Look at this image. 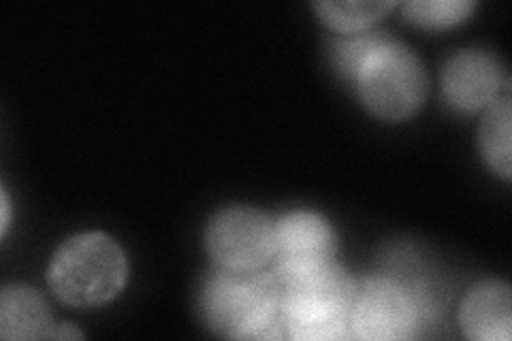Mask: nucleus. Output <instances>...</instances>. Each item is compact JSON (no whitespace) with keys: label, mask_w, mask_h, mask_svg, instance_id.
Instances as JSON below:
<instances>
[{"label":"nucleus","mask_w":512,"mask_h":341,"mask_svg":"<svg viewBox=\"0 0 512 341\" xmlns=\"http://www.w3.org/2000/svg\"><path fill=\"white\" fill-rule=\"evenodd\" d=\"M199 314L224 339H282L280 284L274 273L216 269L199 292Z\"/></svg>","instance_id":"obj_1"},{"label":"nucleus","mask_w":512,"mask_h":341,"mask_svg":"<svg viewBox=\"0 0 512 341\" xmlns=\"http://www.w3.org/2000/svg\"><path fill=\"white\" fill-rule=\"evenodd\" d=\"M128 280L126 254L105 233H82L67 239L47 267V284L58 301L92 310L116 299Z\"/></svg>","instance_id":"obj_2"},{"label":"nucleus","mask_w":512,"mask_h":341,"mask_svg":"<svg viewBox=\"0 0 512 341\" xmlns=\"http://www.w3.org/2000/svg\"><path fill=\"white\" fill-rule=\"evenodd\" d=\"M355 280L331 263L280 284L284 337L297 341H338L350 337L348 318Z\"/></svg>","instance_id":"obj_3"},{"label":"nucleus","mask_w":512,"mask_h":341,"mask_svg":"<svg viewBox=\"0 0 512 341\" xmlns=\"http://www.w3.org/2000/svg\"><path fill=\"white\" fill-rule=\"evenodd\" d=\"M365 109L384 122H402L421 109L427 96V73L408 45L382 35L352 77Z\"/></svg>","instance_id":"obj_4"},{"label":"nucleus","mask_w":512,"mask_h":341,"mask_svg":"<svg viewBox=\"0 0 512 341\" xmlns=\"http://www.w3.org/2000/svg\"><path fill=\"white\" fill-rule=\"evenodd\" d=\"M429 320V303L421 290L395 278L355 282L348 329L361 341H406L419 337Z\"/></svg>","instance_id":"obj_5"},{"label":"nucleus","mask_w":512,"mask_h":341,"mask_svg":"<svg viewBox=\"0 0 512 341\" xmlns=\"http://www.w3.org/2000/svg\"><path fill=\"white\" fill-rule=\"evenodd\" d=\"M205 248L220 269L261 271L274 258V222L254 207L220 209L207 224Z\"/></svg>","instance_id":"obj_6"},{"label":"nucleus","mask_w":512,"mask_h":341,"mask_svg":"<svg viewBox=\"0 0 512 341\" xmlns=\"http://www.w3.org/2000/svg\"><path fill=\"white\" fill-rule=\"evenodd\" d=\"M276 250L271 258V273L278 284L299 275L312 273L335 263L338 235L331 222L316 211H291L274 222Z\"/></svg>","instance_id":"obj_7"},{"label":"nucleus","mask_w":512,"mask_h":341,"mask_svg":"<svg viewBox=\"0 0 512 341\" xmlns=\"http://www.w3.org/2000/svg\"><path fill=\"white\" fill-rule=\"evenodd\" d=\"M506 81L502 62L485 50H463L448 58L442 71V94L459 113L487 109L498 101Z\"/></svg>","instance_id":"obj_8"},{"label":"nucleus","mask_w":512,"mask_h":341,"mask_svg":"<svg viewBox=\"0 0 512 341\" xmlns=\"http://www.w3.org/2000/svg\"><path fill=\"white\" fill-rule=\"evenodd\" d=\"M459 327L474 341H510L512 292L508 282L485 280L472 286L459 307Z\"/></svg>","instance_id":"obj_9"},{"label":"nucleus","mask_w":512,"mask_h":341,"mask_svg":"<svg viewBox=\"0 0 512 341\" xmlns=\"http://www.w3.org/2000/svg\"><path fill=\"white\" fill-rule=\"evenodd\" d=\"M54 316L35 288L9 284L0 292V337L7 341L52 339Z\"/></svg>","instance_id":"obj_10"},{"label":"nucleus","mask_w":512,"mask_h":341,"mask_svg":"<svg viewBox=\"0 0 512 341\" xmlns=\"http://www.w3.org/2000/svg\"><path fill=\"white\" fill-rule=\"evenodd\" d=\"M512 107L508 94L485 111V118L480 122L478 143L489 169L500 175L504 182H510L512 162H510V135H512Z\"/></svg>","instance_id":"obj_11"},{"label":"nucleus","mask_w":512,"mask_h":341,"mask_svg":"<svg viewBox=\"0 0 512 341\" xmlns=\"http://www.w3.org/2000/svg\"><path fill=\"white\" fill-rule=\"evenodd\" d=\"M395 7L391 0H361V3H333V0H318L314 11L318 20L340 35H357L370 30L384 13Z\"/></svg>","instance_id":"obj_12"},{"label":"nucleus","mask_w":512,"mask_h":341,"mask_svg":"<svg viewBox=\"0 0 512 341\" xmlns=\"http://www.w3.org/2000/svg\"><path fill=\"white\" fill-rule=\"evenodd\" d=\"M476 3L472 0H412L402 5L406 22L427 28V30H444L466 22Z\"/></svg>","instance_id":"obj_13"},{"label":"nucleus","mask_w":512,"mask_h":341,"mask_svg":"<svg viewBox=\"0 0 512 341\" xmlns=\"http://www.w3.org/2000/svg\"><path fill=\"white\" fill-rule=\"evenodd\" d=\"M384 32H357V35H342L331 47L333 69L338 71L344 81H352L361 60L372 52V47L382 39Z\"/></svg>","instance_id":"obj_14"},{"label":"nucleus","mask_w":512,"mask_h":341,"mask_svg":"<svg viewBox=\"0 0 512 341\" xmlns=\"http://www.w3.org/2000/svg\"><path fill=\"white\" fill-rule=\"evenodd\" d=\"M0 209H3V218H0V233H3V237H5L9 231V224H11V201H9V194L5 188L0 190Z\"/></svg>","instance_id":"obj_15"},{"label":"nucleus","mask_w":512,"mask_h":341,"mask_svg":"<svg viewBox=\"0 0 512 341\" xmlns=\"http://www.w3.org/2000/svg\"><path fill=\"white\" fill-rule=\"evenodd\" d=\"M54 337H75V339H82L84 335L79 333V331H75V329H71V327H67V324H62V331H56Z\"/></svg>","instance_id":"obj_16"}]
</instances>
